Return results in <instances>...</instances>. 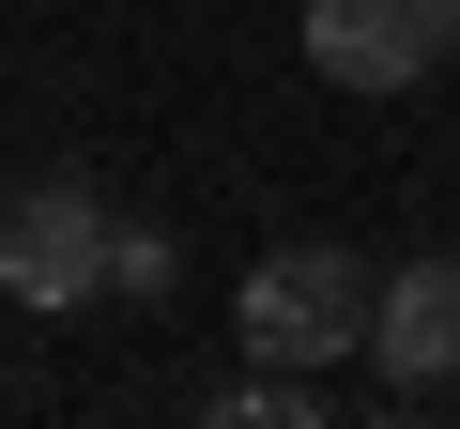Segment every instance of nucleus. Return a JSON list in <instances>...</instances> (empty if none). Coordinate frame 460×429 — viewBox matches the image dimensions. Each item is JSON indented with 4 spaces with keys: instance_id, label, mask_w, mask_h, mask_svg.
I'll list each match as a JSON object with an SVG mask.
<instances>
[{
    "instance_id": "4",
    "label": "nucleus",
    "mask_w": 460,
    "mask_h": 429,
    "mask_svg": "<svg viewBox=\"0 0 460 429\" xmlns=\"http://www.w3.org/2000/svg\"><path fill=\"white\" fill-rule=\"evenodd\" d=\"M353 353L384 368V398H445L460 383V261H399L368 292V337Z\"/></svg>"
},
{
    "instance_id": "3",
    "label": "nucleus",
    "mask_w": 460,
    "mask_h": 429,
    "mask_svg": "<svg viewBox=\"0 0 460 429\" xmlns=\"http://www.w3.org/2000/svg\"><path fill=\"white\" fill-rule=\"evenodd\" d=\"M460 47V0H307V77L338 92H399Z\"/></svg>"
},
{
    "instance_id": "5",
    "label": "nucleus",
    "mask_w": 460,
    "mask_h": 429,
    "mask_svg": "<svg viewBox=\"0 0 460 429\" xmlns=\"http://www.w3.org/2000/svg\"><path fill=\"white\" fill-rule=\"evenodd\" d=\"M93 292H138V307H154V292H169V231H123V214H108V276H93Z\"/></svg>"
},
{
    "instance_id": "2",
    "label": "nucleus",
    "mask_w": 460,
    "mask_h": 429,
    "mask_svg": "<svg viewBox=\"0 0 460 429\" xmlns=\"http://www.w3.org/2000/svg\"><path fill=\"white\" fill-rule=\"evenodd\" d=\"M368 292H384V276H368L353 246H277V261L246 276V353H261V368H338V353L368 337Z\"/></svg>"
},
{
    "instance_id": "1",
    "label": "nucleus",
    "mask_w": 460,
    "mask_h": 429,
    "mask_svg": "<svg viewBox=\"0 0 460 429\" xmlns=\"http://www.w3.org/2000/svg\"><path fill=\"white\" fill-rule=\"evenodd\" d=\"M93 276H108V199H93V169H31L16 199H0V292H16L31 322H62V307H93Z\"/></svg>"
}]
</instances>
